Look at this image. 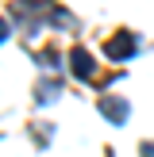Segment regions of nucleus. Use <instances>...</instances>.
<instances>
[{
	"label": "nucleus",
	"instance_id": "nucleus-1",
	"mask_svg": "<svg viewBox=\"0 0 154 157\" xmlns=\"http://www.w3.org/2000/svg\"><path fill=\"white\" fill-rule=\"evenodd\" d=\"M135 46H139V42H135V35H131V31H116V35L104 42V54H108L112 61H127L131 54H135Z\"/></svg>",
	"mask_w": 154,
	"mask_h": 157
},
{
	"label": "nucleus",
	"instance_id": "nucleus-2",
	"mask_svg": "<svg viewBox=\"0 0 154 157\" xmlns=\"http://www.w3.org/2000/svg\"><path fill=\"white\" fill-rule=\"evenodd\" d=\"M100 111H104L112 123H127L131 107H127V100H120V96H104V100H100Z\"/></svg>",
	"mask_w": 154,
	"mask_h": 157
},
{
	"label": "nucleus",
	"instance_id": "nucleus-3",
	"mask_svg": "<svg viewBox=\"0 0 154 157\" xmlns=\"http://www.w3.org/2000/svg\"><path fill=\"white\" fill-rule=\"evenodd\" d=\"M69 69H73L77 77H92V73H96V61H92L85 50H73V54H69Z\"/></svg>",
	"mask_w": 154,
	"mask_h": 157
},
{
	"label": "nucleus",
	"instance_id": "nucleus-4",
	"mask_svg": "<svg viewBox=\"0 0 154 157\" xmlns=\"http://www.w3.org/2000/svg\"><path fill=\"white\" fill-rule=\"evenodd\" d=\"M4 38H8V23L0 19V42H4Z\"/></svg>",
	"mask_w": 154,
	"mask_h": 157
}]
</instances>
